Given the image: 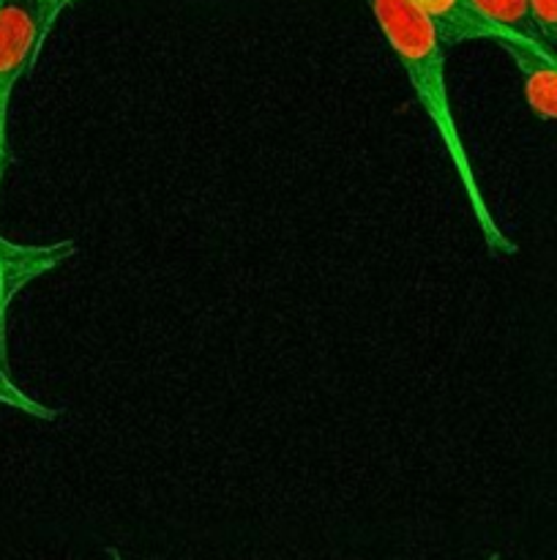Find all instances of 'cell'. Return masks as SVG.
I'll use <instances>...</instances> for the list:
<instances>
[{
	"label": "cell",
	"instance_id": "cell-1",
	"mask_svg": "<svg viewBox=\"0 0 557 560\" xmlns=\"http://www.w3.org/2000/svg\"><path fill=\"white\" fill-rule=\"evenodd\" d=\"M366 5H369L386 44L396 55L399 66L407 74L410 88H413L415 98L424 107L426 118L435 126L442 148L448 151L453 173H457L470 208H473L475 224H478L484 244L489 246L495 257L517 255L519 246L508 238L506 230L497 224L495 213L486 206V197L481 191L478 178H475V167L467 156V148H464L462 131H459L457 115H453L451 107V96H448L446 52H442L446 44H442L437 27L410 0H366Z\"/></svg>",
	"mask_w": 557,
	"mask_h": 560
},
{
	"label": "cell",
	"instance_id": "cell-2",
	"mask_svg": "<svg viewBox=\"0 0 557 560\" xmlns=\"http://www.w3.org/2000/svg\"><path fill=\"white\" fill-rule=\"evenodd\" d=\"M47 33L38 0H3L0 3V156L9 145V104L14 88L36 66Z\"/></svg>",
	"mask_w": 557,
	"mask_h": 560
},
{
	"label": "cell",
	"instance_id": "cell-3",
	"mask_svg": "<svg viewBox=\"0 0 557 560\" xmlns=\"http://www.w3.org/2000/svg\"><path fill=\"white\" fill-rule=\"evenodd\" d=\"M497 47L513 60L528 107L541 120H557V52L549 44L528 36H508Z\"/></svg>",
	"mask_w": 557,
	"mask_h": 560
},
{
	"label": "cell",
	"instance_id": "cell-4",
	"mask_svg": "<svg viewBox=\"0 0 557 560\" xmlns=\"http://www.w3.org/2000/svg\"><path fill=\"white\" fill-rule=\"evenodd\" d=\"M76 241H55V244H16L0 235V288L11 295H20L27 284L42 279L60 262L76 255Z\"/></svg>",
	"mask_w": 557,
	"mask_h": 560
},
{
	"label": "cell",
	"instance_id": "cell-5",
	"mask_svg": "<svg viewBox=\"0 0 557 560\" xmlns=\"http://www.w3.org/2000/svg\"><path fill=\"white\" fill-rule=\"evenodd\" d=\"M410 3H415L426 16H429L431 25L437 27V33H440L446 47L464 42L500 44L502 38L513 36V33L491 25L470 0H410Z\"/></svg>",
	"mask_w": 557,
	"mask_h": 560
},
{
	"label": "cell",
	"instance_id": "cell-6",
	"mask_svg": "<svg viewBox=\"0 0 557 560\" xmlns=\"http://www.w3.org/2000/svg\"><path fill=\"white\" fill-rule=\"evenodd\" d=\"M491 25L502 27L508 33H519V36L538 38L530 16V0H470ZM541 42V38H538Z\"/></svg>",
	"mask_w": 557,
	"mask_h": 560
},
{
	"label": "cell",
	"instance_id": "cell-7",
	"mask_svg": "<svg viewBox=\"0 0 557 560\" xmlns=\"http://www.w3.org/2000/svg\"><path fill=\"white\" fill-rule=\"evenodd\" d=\"M0 405L38 421H55L60 416V410L49 408V405L38 402V399L31 397L27 392H22V388L16 386L14 377H11V370H0Z\"/></svg>",
	"mask_w": 557,
	"mask_h": 560
},
{
	"label": "cell",
	"instance_id": "cell-8",
	"mask_svg": "<svg viewBox=\"0 0 557 560\" xmlns=\"http://www.w3.org/2000/svg\"><path fill=\"white\" fill-rule=\"evenodd\" d=\"M530 16L541 42L557 47V0H530Z\"/></svg>",
	"mask_w": 557,
	"mask_h": 560
},
{
	"label": "cell",
	"instance_id": "cell-9",
	"mask_svg": "<svg viewBox=\"0 0 557 560\" xmlns=\"http://www.w3.org/2000/svg\"><path fill=\"white\" fill-rule=\"evenodd\" d=\"M14 295L0 288V370H9V306Z\"/></svg>",
	"mask_w": 557,
	"mask_h": 560
},
{
	"label": "cell",
	"instance_id": "cell-10",
	"mask_svg": "<svg viewBox=\"0 0 557 560\" xmlns=\"http://www.w3.org/2000/svg\"><path fill=\"white\" fill-rule=\"evenodd\" d=\"M71 3H74V0H38V9H42V25L47 36L49 31H52L55 22H58V16L63 14Z\"/></svg>",
	"mask_w": 557,
	"mask_h": 560
},
{
	"label": "cell",
	"instance_id": "cell-11",
	"mask_svg": "<svg viewBox=\"0 0 557 560\" xmlns=\"http://www.w3.org/2000/svg\"><path fill=\"white\" fill-rule=\"evenodd\" d=\"M3 173H5V159L0 156V186H3Z\"/></svg>",
	"mask_w": 557,
	"mask_h": 560
},
{
	"label": "cell",
	"instance_id": "cell-12",
	"mask_svg": "<svg viewBox=\"0 0 557 560\" xmlns=\"http://www.w3.org/2000/svg\"><path fill=\"white\" fill-rule=\"evenodd\" d=\"M109 560H123V558H120L118 550H109Z\"/></svg>",
	"mask_w": 557,
	"mask_h": 560
},
{
	"label": "cell",
	"instance_id": "cell-13",
	"mask_svg": "<svg viewBox=\"0 0 557 560\" xmlns=\"http://www.w3.org/2000/svg\"><path fill=\"white\" fill-rule=\"evenodd\" d=\"M489 560H500V558H497V556H491V558H489Z\"/></svg>",
	"mask_w": 557,
	"mask_h": 560
},
{
	"label": "cell",
	"instance_id": "cell-14",
	"mask_svg": "<svg viewBox=\"0 0 557 560\" xmlns=\"http://www.w3.org/2000/svg\"><path fill=\"white\" fill-rule=\"evenodd\" d=\"M0 3H3V0H0Z\"/></svg>",
	"mask_w": 557,
	"mask_h": 560
}]
</instances>
